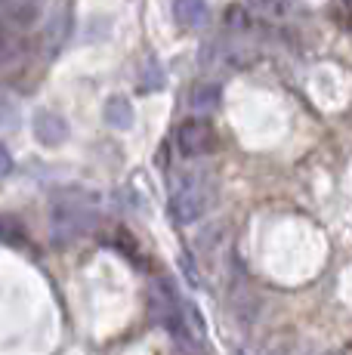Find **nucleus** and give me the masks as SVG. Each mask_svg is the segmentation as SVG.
<instances>
[{"mask_svg": "<svg viewBox=\"0 0 352 355\" xmlns=\"http://www.w3.org/2000/svg\"><path fill=\"white\" fill-rule=\"evenodd\" d=\"M343 3H346V6H349V10H352V0H343Z\"/></svg>", "mask_w": 352, "mask_h": 355, "instance_id": "nucleus-13", "label": "nucleus"}, {"mask_svg": "<svg viewBox=\"0 0 352 355\" xmlns=\"http://www.w3.org/2000/svg\"><path fill=\"white\" fill-rule=\"evenodd\" d=\"M232 355H256V352H254V349H235Z\"/></svg>", "mask_w": 352, "mask_h": 355, "instance_id": "nucleus-12", "label": "nucleus"}, {"mask_svg": "<svg viewBox=\"0 0 352 355\" xmlns=\"http://www.w3.org/2000/svg\"><path fill=\"white\" fill-rule=\"evenodd\" d=\"M35 139L40 142V146H46V148L62 146V142L69 139V121H65L62 114H56V112L40 108V112L35 114Z\"/></svg>", "mask_w": 352, "mask_h": 355, "instance_id": "nucleus-4", "label": "nucleus"}, {"mask_svg": "<svg viewBox=\"0 0 352 355\" xmlns=\"http://www.w3.org/2000/svg\"><path fill=\"white\" fill-rule=\"evenodd\" d=\"M211 204H213V186L204 176H186V180H179L173 186L170 210H173L176 223H182V226L198 223L211 210Z\"/></svg>", "mask_w": 352, "mask_h": 355, "instance_id": "nucleus-1", "label": "nucleus"}, {"mask_svg": "<svg viewBox=\"0 0 352 355\" xmlns=\"http://www.w3.org/2000/svg\"><path fill=\"white\" fill-rule=\"evenodd\" d=\"M12 173V155L6 152V146L0 142V176H10Z\"/></svg>", "mask_w": 352, "mask_h": 355, "instance_id": "nucleus-11", "label": "nucleus"}, {"mask_svg": "<svg viewBox=\"0 0 352 355\" xmlns=\"http://www.w3.org/2000/svg\"><path fill=\"white\" fill-rule=\"evenodd\" d=\"M19 127V108L12 99L0 96V130H16Z\"/></svg>", "mask_w": 352, "mask_h": 355, "instance_id": "nucleus-10", "label": "nucleus"}, {"mask_svg": "<svg viewBox=\"0 0 352 355\" xmlns=\"http://www.w3.org/2000/svg\"><path fill=\"white\" fill-rule=\"evenodd\" d=\"M250 10L260 19H281L288 16V3L284 0H250Z\"/></svg>", "mask_w": 352, "mask_h": 355, "instance_id": "nucleus-9", "label": "nucleus"}, {"mask_svg": "<svg viewBox=\"0 0 352 355\" xmlns=\"http://www.w3.org/2000/svg\"><path fill=\"white\" fill-rule=\"evenodd\" d=\"M137 84H139V90H142V93H155V90H161V87L167 84V74H164V68H161L158 59L148 56L146 62L139 65Z\"/></svg>", "mask_w": 352, "mask_h": 355, "instance_id": "nucleus-8", "label": "nucleus"}, {"mask_svg": "<svg viewBox=\"0 0 352 355\" xmlns=\"http://www.w3.org/2000/svg\"><path fill=\"white\" fill-rule=\"evenodd\" d=\"M220 102H222V87L216 80H201L188 93V108L198 114H213L220 108Z\"/></svg>", "mask_w": 352, "mask_h": 355, "instance_id": "nucleus-6", "label": "nucleus"}, {"mask_svg": "<svg viewBox=\"0 0 352 355\" xmlns=\"http://www.w3.org/2000/svg\"><path fill=\"white\" fill-rule=\"evenodd\" d=\"M103 118H105V124L112 130H130L133 127V105H130V99L112 96L105 102Z\"/></svg>", "mask_w": 352, "mask_h": 355, "instance_id": "nucleus-7", "label": "nucleus"}, {"mask_svg": "<svg viewBox=\"0 0 352 355\" xmlns=\"http://www.w3.org/2000/svg\"><path fill=\"white\" fill-rule=\"evenodd\" d=\"M173 19L179 28L198 31L211 19V6H207V0H173Z\"/></svg>", "mask_w": 352, "mask_h": 355, "instance_id": "nucleus-5", "label": "nucleus"}, {"mask_svg": "<svg viewBox=\"0 0 352 355\" xmlns=\"http://www.w3.org/2000/svg\"><path fill=\"white\" fill-rule=\"evenodd\" d=\"M176 146L186 158H204L216 148V130L204 118H192L176 130Z\"/></svg>", "mask_w": 352, "mask_h": 355, "instance_id": "nucleus-3", "label": "nucleus"}, {"mask_svg": "<svg viewBox=\"0 0 352 355\" xmlns=\"http://www.w3.org/2000/svg\"><path fill=\"white\" fill-rule=\"evenodd\" d=\"M93 210L84 198L78 195H62L56 204H53V216H50V229H53V241L62 248V244H71L74 238H80L87 229L93 226Z\"/></svg>", "mask_w": 352, "mask_h": 355, "instance_id": "nucleus-2", "label": "nucleus"}]
</instances>
